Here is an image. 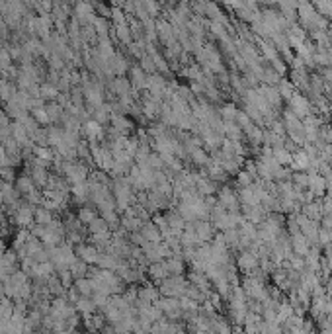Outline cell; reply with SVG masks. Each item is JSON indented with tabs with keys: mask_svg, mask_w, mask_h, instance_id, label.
Returning a JSON list of instances; mask_svg holds the SVG:
<instances>
[{
	"mask_svg": "<svg viewBox=\"0 0 332 334\" xmlns=\"http://www.w3.org/2000/svg\"><path fill=\"white\" fill-rule=\"evenodd\" d=\"M188 285H190V281L184 276H170L158 283V293H160V297L180 299V297H184V291H186Z\"/></svg>",
	"mask_w": 332,
	"mask_h": 334,
	"instance_id": "1",
	"label": "cell"
},
{
	"mask_svg": "<svg viewBox=\"0 0 332 334\" xmlns=\"http://www.w3.org/2000/svg\"><path fill=\"white\" fill-rule=\"evenodd\" d=\"M63 176L67 178V182L71 186L80 184V182H86L90 178V168L86 164H82L80 160H73V162H65V168H63Z\"/></svg>",
	"mask_w": 332,
	"mask_h": 334,
	"instance_id": "2",
	"label": "cell"
},
{
	"mask_svg": "<svg viewBox=\"0 0 332 334\" xmlns=\"http://www.w3.org/2000/svg\"><path fill=\"white\" fill-rule=\"evenodd\" d=\"M75 315H78V313H76V307L67 299V295H65V297H55V299H51L49 317H53L55 320H67V319H71V317H75Z\"/></svg>",
	"mask_w": 332,
	"mask_h": 334,
	"instance_id": "3",
	"label": "cell"
},
{
	"mask_svg": "<svg viewBox=\"0 0 332 334\" xmlns=\"http://www.w3.org/2000/svg\"><path fill=\"white\" fill-rule=\"evenodd\" d=\"M154 305L160 309L162 317L168 320H174L178 322L180 319H184V309H182L180 299H174V297H160Z\"/></svg>",
	"mask_w": 332,
	"mask_h": 334,
	"instance_id": "4",
	"label": "cell"
},
{
	"mask_svg": "<svg viewBox=\"0 0 332 334\" xmlns=\"http://www.w3.org/2000/svg\"><path fill=\"white\" fill-rule=\"evenodd\" d=\"M12 223H16L20 229H28L30 231L31 225H35V207L22 202L20 207L14 211V215H12Z\"/></svg>",
	"mask_w": 332,
	"mask_h": 334,
	"instance_id": "5",
	"label": "cell"
},
{
	"mask_svg": "<svg viewBox=\"0 0 332 334\" xmlns=\"http://www.w3.org/2000/svg\"><path fill=\"white\" fill-rule=\"evenodd\" d=\"M73 16L78 20V24H80L82 28H84V26H92L94 20L98 18L94 6H92V2H76L75 8H73Z\"/></svg>",
	"mask_w": 332,
	"mask_h": 334,
	"instance_id": "6",
	"label": "cell"
},
{
	"mask_svg": "<svg viewBox=\"0 0 332 334\" xmlns=\"http://www.w3.org/2000/svg\"><path fill=\"white\" fill-rule=\"evenodd\" d=\"M141 116L145 117V119H156V117L160 116V108H162V102H158V100H154L149 96V92H145L143 96H141Z\"/></svg>",
	"mask_w": 332,
	"mask_h": 334,
	"instance_id": "7",
	"label": "cell"
},
{
	"mask_svg": "<svg viewBox=\"0 0 332 334\" xmlns=\"http://www.w3.org/2000/svg\"><path fill=\"white\" fill-rule=\"evenodd\" d=\"M156 37H158L160 43L166 45V47L176 41L174 28H172V24H170L166 18H156Z\"/></svg>",
	"mask_w": 332,
	"mask_h": 334,
	"instance_id": "8",
	"label": "cell"
},
{
	"mask_svg": "<svg viewBox=\"0 0 332 334\" xmlns=\"http://www.w3.org/2000/svg\"><path fill=\"white\" fill-rule=\"evenodd\" d=\"M106 90L107 92H112L114 96H118V100L123 98V96H129L131 94V82H129V78H125V76H116L112 82H107L106 84Z\"/></svg>",
	"mask_w": 332,
	"mask_h": 334,
	"instance_id": "9",
	"label": "cell"
},
{
	"mask_svg": "<svg viewBox=\"0 0 332 334\" xmlns=\"http://www.w3.org/2000/svg\"><path fill=\"white\" fill-rule=\"evenodd\" d=\"M162 264H164L166 272H168V277L170 276H184L186 262H184V258H182V248L180 250H176V252H172V256L166 258Z\"/></svg>",
	"mask_w": 332,
	"mask_h": 334,
	"instance_id": "10",
	"label": "cell"
},
{
	"mask_svg": "<svg viewBox=\"0 0 332 334\" xmlns=\"http://www.w3.org/2000/svg\"><path fill=\"white\" fill-rule=\"evenodd\" d=\"M75 254H76V258L86 262L88 266H96L98 256H100V250L94 247V245H90V243H82V245L75 247Z\"/></svg>",
	"mask_w": 332,
	"mask_h": 334,
	"instance_id": "11",
	"label": "cell"
},
{
	"mask_svg": "<svg viewBox=\"0 0 332 334\" xmlns=\"http://www.w3.org/2000/svg\"><path fill=\"white\" fill-rule=\"evenodd\" d=\"M71 196H73V202L78 204L80 207H84L86 204H90V182H80V184H75L71 188Z\"/></svg>",
	"mask_w": 332,
	"mask_h": 334,
	"instance_id": "12",
	"label": "cell"
},
{
	"mask_svg": "<svg viewBox=\"0 0 332 334\" xmlns=\"http://www.w3.org/2000/svg\"><path fill=\"white\" fill-rule=\"evenodd\" d=\"M107 65H109V71L114 73V76H123L125 73H129V69H131L129 59L125 57L123 53H118V51H116L114 57L107 61Z\"/></svg>",
	"mask_w": 332,
	"mask_h": 334,
	"instance_id": "13",
	"label": "cell"
},
{
	"mask_svg": "<svg viewBox=\"0 0 332 334\" xmlns=\"http://www.w3.org/2000/svg\"><path fill=\"white\" fill-rule=\"evenodd\" d=\"M137 305H154L158 299H160V293L158 288H152V285H143L141 290H137Z\"/></svg>",
	"mask_w": 332,
	"mask_h": 334,
	"instance_id": "14",
	"label": "cell"
},
{
	"mask_svg": "<svg viewBox=\"0 0 332 334\" xmlns=\"http://www.w3.org/2000/svg\"><path fill=\"white\" fill-rule=\"evenodd\" d=\"M147 78H149V74L145 73L139 65H131V69H129V82H131V86L133 90H147Z\"/></svg>",
	"mask_w": 332,
	"mask_h": 334,
	"instance_id": "15",
	"label": "cell"
},
{
	"mask_svg": "<svg viewBox=\"0 0 332 334\" xmlns=\"http://www.w3.org/2000/svg\"><path fill=\"white\" fill-rule=\"evenodd\" d=\"M14 188H16V192L22 196V200H24V198H28L30 194H33V192L37 189V188H35V184L31 182V178L26 174V172H24V174H20L18 178H16Z\"/></svg>",
	"mask_w": 332,
	"mask_h": 334,
	"instance_id": "16",
	"label": "cell"
},
{
	"mask_svg": "<svg viewBox=\"0 0 332 334\" xmlns=\"http://www.w3.org/2000/svg\"><path fill=\"white\" fill-rule=\"evenodd\" d=\"M141 234H143V238L147 241V243H162V234H160V229L152 223V221H147V223H143L141 225Z\"/></svg>",
	"mask_w": 332,
	"mask_h": 334,
	"instance_id": "17",
	"label": "cell"
},
{
	"mask_svg": "<svg viewBox=\"0 0 332 334\" xmlns=\"http://www.w3.org/2000/svg\"><path fill=\"white\" fill-rule=\"evenodd\" d=\"M109 125H112L114 131H118V133L125 135V137H129V133L133 131V121H129L127 116H112Z\"/></svg>",
	"mask_w": 332,
	"mask_h": 334,
	"instance_id": "18",
	"label": "cell"
},
{
	"mask_svg": "<svg viewBox=\"0 0 332 334\" xmlns=\"http://www.w3.org/2000/svg\"><path fill=\"white\" fill-rule=\"evenodd\" d=\"M166 217V223H168V229L174 232H182L186 229V221L182 217L180 213H178V209H168L164 213Z\"/></svg>",
	"mask_w": 332,
	"mask_h": 334,
	"instance_id": "19",
	"label": "cell"
},
{
	"mask_svg": "<svg viewBox=\"0 0 332 334\" xmlns=\"http://www.w3.org/2000/svg\"><path fill=\"white\" fill-rule=\"evenodd\" d=\"M112 29H114V33H109V37L114 35L116 41H120V43L125 45V47H129V45L133 43L131 29H129V22H127V24H120V26H114Z\"/></svg>",
	"mask_w": 332,
	"mask_h": 334,
	"instance_id": "20",
	"label": "cell"
},
{
	"mask_svg": "<svg viewBox=\"0 0 332 334\" xmlns=\"http://www.w3.org/2000/svg\"><path fill=\"white\" fill-rule=\"evenodd\" d=\"M192 225H194V231H196V234L199 236L201 245L209 243V241L213 238V225L211 223H207V221H196V223H192Z\"/></svg>",
	"mask_w": 332,
	"mask_h": 334,
	"instance_id": "21",
	"label": "cell"
},
{
	"mask_svg": "<svg viewBox=\"0 0 332 334\" xmlns=\"http://www.w3.org/2000/svg\"><path fill=\"white\" fill-rule=\"evenodd\" d=\"M75 307H76V313L82 315L84 319L98 313V307L94 305V301H92L90 297H82V299H78V301L75 303Z\"/></svg>",
	"mask_w": 332,
	"mask_h": 334,
	"instance_id": "22",
	"label": "cell"
},
{
	"mask_svg": "<svg viewBox=\"0 0 332 334\" xmlns=\"http://www.w3.org/2000/svg\"><path fill=\"white\" fill-rule=\"evenodd\" d=\"M65 139V129L59 125H49L47 127V145L51 149H57Z\"/></svg>",
	"mask_w": 332,
	"mask_h": 334,
	"instance_id": "23",
	"label": "cell"
},
{
	"mask_svg": "<svg viewBox=\"0 0 332 334\" xmlns=\"http://www.w3.org/2000/svg\"><path fill=\"white\" fill-rule=\"evenodd\" d=\"M118 264H120V258L114 256V254H107V252H100L98 256V262L96 266L102 268V270H109V272H118Z\"/></svg>",
	"mask_w": 332,
	"mask_h": 334,
	"instance_id": "24",
	"label": "cell"
},
{
	"mask_svg": "<svg viewBox=\"0 0 332 334\" xmlns=\"http://www.w3.org/2000/svg\"><path fill=\"white\" fill-rule=\"evenodd\" d=\"M219 204H221L223 209H229L231 213L237 211V198L229 188H221V192H219Z\"/></svg>",
	"mask_w": 332,
	"mask_h": 334,
	"instance_id": "25",
	"label": "cell"
},
{
	"mask_svg": "<svg viewBox=\"0 0 332 334\" xmlns=\"http://www.w3.org/2000/svg\"><path fill=\"white\" fill-rule=\"evenodd\" d=\"M47 295L49 297H65L67 295V288L61 283V279L57 276H51L47 281Z\"/></svg>",
	"mask_w": 332,
	"mask_h": 334,
	"instance_id": "26",
	"label": "cell"
},
{
	"mask_svg": "<svg viewBox=\"0 0 332 334\" xmlns=\"http://www.w3.org/2000/svg\"><path fill=\"white\" fill-rule=\"evenodd\" d=\"M45 112H47L49 121H51V125H53V123H61V119L65 116V108H63L59 102H47Z\"/></svg>",
	"mask_w": 332,
	"mask_h": 334,
	"instance_id": "27",
	"label": "cell"
},
{
	"mask_svg": "<svg viewBox=\"0 0 332 334\" xmlns=\"http://www.w3.org/2000/svg\"><path fill=\"white\" fill-rule=\"evenodd\" d=\"M4 114L8 116V119L10 121H20L24 116H28L30 112H26L22 106H18V104L12 100V102H8V104H4Z\"/></svg>",
	"mask_w": 332,
	"mask_h": 334,
	"instance_id": "28",
	"label": "cell"
},
{
	"mask_svg": "<svg viewBox=\"0 0 332 334\" xmlns=\"http://www.w3.org/2000/svg\"><path fill=\"white\" fill-rule=\"evenodd\" d=\"M76 217H78V221H80L84 227H88L92 221L98 217V209H96V207H92V205L78 207V211H76Z\"/></svg>",
	"mask_w": 332,
	"mask_h": 334,
	"instance_id": "29",
	"label": "cell"
},
{
	"mask_svg": "<svg viewBox=\"0 0 332 334\" xmlns=\"http://www.w3.org/2000/svg\"><path fill=\"white\" fill-rule=\"evenodd\" d=\"M196 192L201 196V198H209L215 194V182L209 180V178H203V176H199L196 182Z\"/></svg>",
	"mask_w": 332,
	"mask_h": 334,
	"instance_id": "30",
	"label": "cell"
},
{
	"mask_svg": "<svg viewBox=\"0 0 332 334\" xmlns=\"http://www.w3.org/2000/svg\"><path fill=\"white\" fill-rule=\"evenodd\" d=\"M59 88L53 86V84H49V82H43L41 86H39V98L43 100V102H57V98H59Z\"/></svg>",
	"mask_w": 332,
	"mask_h": 334,
	"instance_id": "31",
	"label": "cell"
},
{
	"mask_svg": "<svg viewBox=\"0 0 332 334\" xmlns=\"http://www.w3.org/2000/svg\"><path fill=\"white\" fill-rule=\"evenodd\" d=\"M147 274H149V277L151 279H154V281H164L166 277H168V272H166L164 264L162 262H154V264H151L149 268H147Z\"/></svg>",
	"mask_w": 332,
	"mask_h": 334,
	"instance_id": "32",
	"label": "cell"
},
{
	"mask_svg": "<svg viewBox=\"0 0 332 334\" xmlns=\"http://www.w3.org/2000/svg\"><path fill=\"white\" fill-rule=\"evenodd\" d=\"M75 290L80 293V297H92L94 295V285H92L90 277H80V279H75Z\"/></svg>",
	"mask_w": 332,
	"mask_h": 334,
	"instance_id": "33",
	"label": "cell"
},
{
	"mask_svg": "<svg viewBox=\"0 0 332 334\" xmlns=\"http://www.w3.org/2000/svg\"><path fill=\"white\" fill-rule=\"evenodd\" d=\"M69 270H71V274L75 279H80V277H88V270H90V266L86 264V262H82L80 258H76L71 266H69Z\"/></svg>",
	"mask_w": 332,
	"mask_h": 334,
	"instance_id": "34",
	"label": "cell"
},
{
	"mask_svg": "<svg viewBox=\"0 0 332 334\" xmlns=\"http://www.w3.org/2000/svg\"><path fill=\"white\" fill-rule=\"evenodd\" d=\"M94 29H96V35H98V39H106V37H109V29H112V24L107 22L106 18H96L94 20Z\"/></svg>",
	"mask_w": 332,
	"mask_h": 334,
	"instance_id": "35",
	"label": "cell"
},
{
	"mask_svg": "<svg viewBox=\"0 0 332 334\" xmlns=\"http://www.w3.org/2000/svg\"><path fill=\"white\" fill-rule=\"evenodd\" d=\"M14 313H16L14 299L2 297V299H0V320H10Z\"/></svg>",
	"mask_w": 332,
	"mask_h": 334,
	"instance_id": "36",
	"label": "cell"
},
{
	"mask_svg": "<svg viewBox=\"0 0 332 334\" xmlns=\"http://www.w3.org/2000/svg\"><path fill=\"white\" fill-rule=\"evenodd\" d=\"M12 67H14V61L10 57V51L6 47H2L0 49V76H6Z\"/></svg>",
	"mask_w": 332,
	"mask_h": 334,
	"instance_id": "37",
	"label": "cell"
},
{
	"mask_svg": "<svg viewBox=\"0 0 332 334\" xmlns=\"http://www.w3.org/2000/svg\"><path fill=\"white\" fill-rule=\"evenodd\" d=\"M55 221V213H51L47 207L43 205H39V207H35V223L37 225H49V223H53Z\"/></svg>",
	"mask_w": 332,
	"mask_h": 334,
	"instance_id": "38",
	"label": "cell"
},
{
	"mask_svg": "<svg viewBox=\"0 0 332 334\" xmlns=\"http://www.w3.org/2000/svg\"><path fill=\"white\" fill-rule=\"evenodd\" d=\"M152 61H154V67H156V73L158 74H170V63L166 61V57L162 53H158V51H154L151 55Z\"/></svg>",
	"mask_w": 332,
	"mask_h": 334,
	"instance_id": "39",
	"label": "cell"
},
{
	"mask_svg": "<svg viewBox=\"0 0 332 334\" xmlns=\"http://www.w3.org/2000/svg\"><path fill=\"white\" fill-rule=\"evenodd\" d=\"M33 157L41 162H53L55 159V149L51 147H35L33 149Z\"/></svg>",
	"mask_w": 332,
	"mask_h": 334,
	"instance_id": "40",
	"label": "cell"
},
{
	"mask_svg": "<svg viewBox=\"0 0 332 334\" xmlns=\"http://www.w3.org/2000/svg\"><path fill=\"white\" fill-rule=\"evenodd\" d=\"M291 108H293V114L295 116H307L309 114V104L301 96H293L291 98Z\"/></svg>",
	"mask_w": 332,
	"mask_h": 334,
	"instance_id": "41",
	"label": "cell"
},
{
	"mask_svg": "<svg viewBox=\"0 0 332 334\" xmlns=\"http://www.w3.org/2000/svg\"><path fill=\"white\" fill-rule=\"evenodd\" d=\"M239 266H241V270H244V272L254 270V268L258 266L256 256H254V254H250V252H242L241 258H239Z\"/></svg>",
	"mask_w": 332,
	"mask_h": 334,
	"instance_id": "42",
	"label": "cell"
},
{
	"mask_svg": "<svg viewBox=\"0 0 332 334\" xmlns=\"http://www.w3.org/2000/svg\"><path fill=\"white\" fill-rule=\"evenodd\" d=\"M86 229H88V232H90V234H102V232H107V231H109V227H107L106 219L100 217V215L94 219V221H92V223L88 225V227H86Z\"/></svg>",
	"mask_w": 332,
	"mask_h": 334,
	"instance_id": "43",
	"label": "cell"
},
{
	"mask_svg": "<svg viewBox=\"0 0 332 334\" xmlns=\"http://www.w3.org/2000/svg\"><path fill=\"white\" fill-rule=\"evenodd\" d=\"M30 116L33 117L41 127H49V125H51V121H49V117H47L45 106H43V108H33L30 112Z\"/></svg>",
	"mask_w": 332,
	"mask_h": 334,
	"instance_id": "44",
	"label": "cell"
},
{
	"mask_svg": "<svg viewBox=\"0 0 332 334\" xmlns=\"http://www.w3.org/2000/svg\"><path fill=\"white\" fill-rule=\"evenodd\" d=\"M139 67L149 74V76H151V74H156V67H154V61H152L151 55H143V57L139 59Z\"/></svg>",
	"mask_w": 332,
	"mask_h": 334,
	"instance_id": "45",
	"label": "cell"
},
{
	"mask_svg": "<svg viewBox=\"0 0 332 334\" xmlns=\"http://www.w3.org/2000/svg\"><path fill=\"white\" fill-rule=\"evenodd\" d=\"M20 123L24 125V129L28 131V135H33L35 131H37V129H39V127H41V125H39V123H37V121H35V119H33V117L30 116V114H28V116H24V117H22V119H20Z\"/></svg>",
	"mask_w": 332,
	"mask_h": 334,
	"instance_id": "46",
	"label": "cell"
},
{
	"mask_svg": "<svg viewBox=\"0 0 332 334\" xmlns=\"http://www.w3.org/2000/svg\"><path fill=\"white\" fill-rule=\"evenodd\" d=\"M190 157H192V162L197 164V166H207V162H209V157H207V153L203 149H196Z\"/></svg>",
	"mask_w": 332,
	"mask_h": 334,
	"instance_id": "47",
	"label": "cell"
},
{
	"mask_svg": "<svg viewBox=\"0 0 332 334\" xmlns=\"http://www.w3.org/2000/svg\"><path fill=\"white\" fill-rule=\"evenodd\" d=\"M141 4H143L145 12L151 16V18H154V20L158 18V14H160V4H158V2H154V0L149 2V0H147V2H141Z\"/></svg>",
	"mask_w": 332,
	"mask_h": 334,
	"instance_id": "48",
	"label": "cell"
},
{
	"mask_svg": "<svg viewBox=\"0 0 332 334\" xmlns=\"http://www.w3.org/2000/svg\"><path fill=\"white\" fill-rule=\"evenodd\" d=\"M0 178L6 182V184H14L16 182V168H12V166H2L0 168Z\"/></svg>",
	"mask_w": 332,
	"mask_h": 334,
	"instance_id": "49",
	"label": "cell"
},
{
	"mask_svg": "<svg viewBox=\"0 0 332 334\" xmlns=\"http://www.w3.org/2000/svg\"><path fill=\"white\" fill-rule=\"evenodd\" d=\"M127 241H129V243H131V245H133V247H143V245H145V243H147V241H145V238H143V234H141V232L139 231H135V232H129V234H127Z\"/></svg>",
	"mask_w": 332,
	"mask_h": 334,
	"instance_id": "50",
	"label": "cell"
},
{
	"mask_svg": "<svg viewBox=\"0 0 332 334\" xmlns=\"http://www.w3.org/2000/svg\"><path fill=\"white\" fill-rule=\"evenodd\" d=\"M45 225H31V229H30V234L33 236V238H37V241H43V236H45Z\"/></svg>",
	"mask_w": 332,
	"mask_h": 334,
	"instance_id": "51",
	"label": "cell"
},
{
	"mask_svg": "<svg viewBox=\"0 0 332 334\" xmlns=\"http://www.w3.org/2000/svg\"><path fill=\"white\" fill-rule=\"evenodd\" d=\"M221 114H223V116H225L227 119L231 121V119H235V117H237V114H239V112L235 110V106H225V108L221 110Z\"/></svg>",
	"mask_w": 332,
	"mask_h": 334,
	"instance_id": "52",
	"label": "cell"
},
{
	"mask_svg": "<svg viewBox=\"0 0 332 334\" xmlns=\"http://www.w3.org/2000/svg\"><path fill=\"white\" fill-rule=\"evenodd\" d=\"M2 297H4V283L0 281V299H2Z\"/></svg>",
	"mask_w": 332,
	"mask_h": 334,
	"instance_id": "53",
	"label": "cell"
}]
</instances>
